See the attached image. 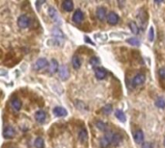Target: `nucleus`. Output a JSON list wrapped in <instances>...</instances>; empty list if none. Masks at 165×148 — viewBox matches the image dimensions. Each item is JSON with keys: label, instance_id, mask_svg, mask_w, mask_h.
I'll return each instance as SVG.
<instances>
[{"label": "nucleus", "instance_id": "f257e3e1", "mask_svg": "<svg viewBox=\"0 0 165 148\" xmlns=\"http://www.w3.org/2000/svg\"><path fill=\"white\" fill-rule=\"evenodd\" d=\"M113 135L114 133L111 131H108L104 134V136L101 137V148H108L112 144V140H113Z\"/></svg>", "mask_w": 165, "mask_h": 148}, {"label": "nucleus", "instance_id": "f03ea898", "mask_svg": "<svg viewBox=\"0 0 165 148\" xmlns=\"http://www.w3.org/2000/svg\"><path fill=\"white\" fill-rule=\"evenodd\" d=\"M30 23H31V19L27 15H21L17 19V25L21 29H25V28L29 27Z\"/></svg>", "mask_w": 165, "mask_h": 148}, {"label": "nucleus", "instance_id": "7ed1b4c3", "mask_svg": "<svg viewBox=\"0 0 165 148\" xmlns=\"http://www.w3.org/2000/svg\"><path fill=\"white\" fill-rule=\"evenodd\" d=\"M50 65V64H48L47 60L45 58H40L38 59V60L35 62L34 64V70H43V68H45L46 66Z\"/></svg>", "mask_w": 165, "mask_h": 148}, {"label": "nucleus", "instance_id": "20e7f679", "mask_svg": "<svg viewBox=\"0 0 165 148\" xmlns=\"http://www.w3.org/2000/svg\"><path fill=\"white\" fill-rule=\"evenodd\" d=\"M58 72H59V76L61 78V80L65 81L67 80L68 78H69L70 76V71H69V68H68L67 65H63L59 67V70H58Z\"/></svg>", "mask_w": 165, "mask_h": 148}, {"label": "nucleus", "instance_id": "39448f33", "mask_svg": "<svg viewBox=\"0 0 165 148\" xmlns=\"http://www.w3.org/2000/svg\"><path fill=\"white\" fill-rule=\"evenodd\" d=\"M96 16L98 17L99 20L103 21L104 19L107 17V12H106V9L104 7H99L96 11Z\"/></svg>", "mask_w": 165, "mask_h": 148}, {"label": "nucleus", "instance_id": "423d86ee", "mask_svg": "<svg viewBox=\"0 0 165 148\" xmlns=\"http://www.w3.org/2000/svg\"><path fill=\"white\" fill-rule=\"evenodd\" d=\"M16 135V131L14 129V127L12 126H6L3 130V137H6V139H12Z\"/></svg>", "mask_w": 165, "mask_h": 148}, {"label": "nucleus", "instance_id": "0eeeda50", "mask_svg": "<svg viewBox=\"0 0 165 148\" xmlns=\"http://www.w3.org/2000/svg\"><path fill=\"white\" fill-rule=\"evenodd\" d=\"M145 80H146V77L143 73H138L134 76L133 80H132V84L134 87H137V86H140L142 84H144Z\"/></svg>", "mask_w": 165, "mask_h": 148}, {"label": "nucleus", "instance_id": "6e6552de", "mask_svg": "<svg viewBox=\"0 0 165 148\" xmlns=\"http://www.w3.org/2000/svg\"><path fill=\"white\" fill-rule=\"evenodd\" d=\"M95 75L99 80H102L107 76V71L103 67H96L95 68Z\"/></svg>", "mask_w": 165, "mask_h": 148}, {"label": "nucleus", "instance_id": "1a4fd4ad", "mask_svg": "<svg viewBox=\"0 0 165 148\" xmlns=\"http://www.w3.org/2000/svg\"><path fill=\"white\" fill-rule=\"evenodd\" d=\"M107 21L110 25H116L119 22V16L115 12H110L108 13L107 16Z\"/></svg>", "mask_w": 165, "mask_h": 148}, {"label": "nucleus", "instance_id": "9d476101", "mask_svg": "<svg viewBox=\"0 0 165 148\" xmlns=\"http://www.w3.org/2000/svg\"><path fill=\"white\" fill-rule=\"evenodd\" d=\"M84 19V14L80 9H77L73 16V20L75 23H80Z\"/></svg>", "mask_w": 165, "mask_h": 148}, {"label": "nucleus", "instance_id": "9b49d317", "mask_svg": "<svg viewBox=\"0 0 165 148\" xmlns=\"http://www.w3.org/2000/svg\"><path fill=\"white\" fill-rule=\"evenodd\" d=\"M58 70H59L58 63H57L56 60L52 59V60L50 61V65H48V72H50V74H54V73H56Z\"/></svg>", "mask_w": 165, "mask_h": 148}, {"label": "nucleus", "instance_id": "f8f14e48", "mask_svg": "<svg viewBox=\"0 0 165 148\" xmlns=\"http://www.w3.org/2000/svg\"><path fill=\"white\" fill-rule=\"evenodd\" d=\"M35 118H36L37 122H39V123L45 122V118H46V114H45V112H44L43 110H39V111L36 112V114H35Z\"/></svg>", "mask_w": 165, "mask_h": 148}, {"label": "nucleus", "instance_id": "ddd939ff", "mask_svg": "<svg viewBox=\"0 0 165 148\" xmlns=\"http://www.w3.org/2000/svg\"><path fill=\"white\" fill-rule=\"evenodd\" d=\"M53 114L56 116L61 117V116H66L68 114V112H67V110L65 109V108L57 106V107H55L54 109H53Z\"/></svg>", "mask_w": 165, "mask_h": 148}, {"label": "nucleus", "instance_id": "4468645a", "mask_svg": "<svg viewBox=\"0 0 165 148\" xmlns=\"http://www.w3.org/2000/svg\"><path fill=\"white\" fill-rule=\"evenodd\" d=\"M133 139L134 141L136 142L137 144H141L144 141V134L141 130H137L133 134Z\"/></svg>", "mask_w": 165, "mask_h": 148}, {"label": "nucleus", "instance_id": "2eb2a0df", "mask_svg": "<svg viewBox=\"0 0 165 148\" xmlns=\"http://www.w3.org/2000/svg\"><path fill=\"white\" fill-rule=\"evenodd\" d=\"M62 7L66 12H71L73 9V2L72 0H65L62 2Z\"/></svg>", "mask_w": 165, "mask_h": 148}, {"label": "nucleus", "instance_id": "dca6fc26", "mask_svg": "<svg viewBox=\"0 0 165 148\" xmlns=\"http://www.w3.org/2000/svg\"><path fill=\"white\" fill-rule=\"evenodd\" d=\"M11 105H12V108L15 110V111H19L21 109V101L18 99V98H14L11 102Z\"/></svg>", "mask_w": 165, "mask_h": 148}, {"label": "nucleus", "instance_id": "f3484780", "mask_svg": "<svg viewBox=\"0 0 165 148\" xmlns=\"http://www.w3.org/2000/svg\"><path fill=\"white\" fill-rule=\"evenodd\" d=\"M72 64H73V66L74 70H78L81 66V60L80 58L77 56V55H74L73 57V60H72Z\"/></svg>", "mask_w": 165, "mask_h": 148}, {"label": "nucleus", "instance_id": "a211bd4d", "mask_svg": "<svg viewBox=\"0 0 165 148\" xmlns=\"http://www.w3.org/2000/svg\"><path fill=\"white\" fill-rule=\"evenodd\" d=\"M78 137H79V141L81 142H86L87 141V140H88V134H87L86 129L82 128V129L79 130V132H78Z\"/></svg>", "mask_w": 165, "mask_h": 148}, {"label": "nucleus", "instance_id": "6ab92c4d", "mask_svg": "<svg viewBox=\"0 0 165 148\" xmlns=\"http://www.w3.org/2000/svg\"><path fill=\"white\" fill-rule=\"evenodd\" d=\"M122 140H123V137L119 133H114L113 140H112V144L115 145V146H117V145L120 144V142L122 141Z\"/></svg>", "mask_w": 165, "mask_h": 148}, {"label": "nucleus", "instance_id": "aec40b11", "mask_svg": "<svg viewBox=\"0 0 165 148\" xmlns=\"http://www.w3.org/2000/svg\"><path fill=\"white\" fill-rule=\"evenodd\" d=\"M48 15H50V16L52 19H54V20H58V19H59L58 13H57V11L53 7H50V9H48Z\"/></svg>", "mask_w": 165, "mask_h": 148}, {"label": "nucleus", "instance_id": "412c9836", "mask_svg": "<svg viewBox=\"0 0 165 148\" xmlns=\"http://www.w3.org/2000/svg\"><path fill=\"white\" fill-rule=\"evenodd\" d=\"M115 116L117 117L118 119H119L120 121H122V122H125V120H127V118H125V115L124 112L121 111V110H116V112H115Z\"/></svg>", "mask_w": 165, "mask_h": 148}, {"label": "nucleus", "instance_id": "4be33fe9", "mask_svg": "<svg viewBox=\"0 0 165 148\" xmlns=\"http://www.w3.org/2000/svg\"><path fill=\"white\" fill-rule=\"evenodd\" d=\"M156 106L158 108H160V109H163V108H165V98L162 97V96L158 97L157 100H156Z\"/></svg>", "mask_w": 165, "mask_h": 148}, {"label": "nucleus", "instance_id": "5701e85b", "mask_svg": "<svg viewBox=\"0 0 165 148\" xmlns=\"http://www.w3.org/2000/svg\"><path fill=\"white\" fill-rule=\"evenodd\" d=\"M127 42H128V43H130V44H131L133 46L140 45V41H139L138 38H130L127 39Z\"/></svg>", "mask_w": 165, "mask_h": 148}, {"label": "nucleus", "instance_id": "b1692460", "mask_svg": "<svg viewBox=\"0 0 165 148\" xmlns=\"http://www.w3.org/2000/svg\"><path fill=\"white\" fill-rule=\"evenodd\" d=\"M129 26H130V29L133 34H138L139 33V28L135 22H130Z\"/></svg>", "mask_w": 165, "mask_h": 148}, {"label": "nucleus", "instance_id": "393cba45", "mask_svg": "<svg viewBox=\"0 0 165 148\" xmlns=\"http://www.w3.org/2000/svg\"><path fill=\"white\" fill-rule=\"evenodd\" d=\"M34 145L36 146V148H44V146H45L44 140L42 139V137H37L35 142H34Z\"/></svg>", "mask_w": 165, "mask_h": 148}, {"label": "nucleus", "instance_id": "a878e982", "mask_svg": "<svg viewBox=\"0 0 165 148\" xmlns=\"http://www.w3.org/2000/svg\"><path fill=\"white\" fill-rule=\"evenodd\" d=\"M96 126L98 127L101 131H106V124L103 121H101V120H97Z\"/></svg>", "mask_w": 165, "mask_h": 148}, {"label": "nucleus", "instance_id": "bb28decb", "mask_svg": "<svg viewBox=\"0 0 165 148\" xmlns=\"http://www.w3.org/2000/svg\"><path fill=\"white\" fill-rule=\"evenodd\" d=\"M101 112H102L104 114H109L112 112V106H111L110 104H109V105H106V106H104V107L102 108Z\"/></svg>", "mask_w": 165, "mask_h": 148}, {"label": "nucleus", "instance_id": "cd10ccee", "mask_svg": "<svg viewBox=\"0 0 165 148\" xmlns=\"http://www.w3.org/2000/svg\"><path fill=\"white\" fill-rule=\"evenodd\" d=\"M90 64L93 65V66H96V65H98L100 64V59L99 58H97V57H93L91 60H90Z\"/></svg>", "mask_w": 165, "mask_h": 148}, {"label": "nucleus", "instance_id": "c85d7f7f", "mask_svg": "<svg viewBox=\"0 0 165 148\" xmlns=\"http://www.w3.org/2000/svg\"><path fill=\"white\" fill-rule=\"evenodd\" d=\"M158 75L161 79L165 80V67H161L160 70H158Z\"/></svg>", "mask_w": 165, "mask_h": 148}, {"label": "nucleus", "instance_id": "c756f323", "mask_svg": "<svg viewBox=\"0 0 165 148\" xmlns=\"http://www.w3.org/2000/svg\"><path fill=\"white\" fill-rule=\"evenodd\" d=\"M153 38H154V37H153V28L151 27L150 28V31H149V39H150L151 42H153Z\"/></svg>", "mask_w": 165, "mask_h": 148}, {"label": "nucleus", "instance_id": "7c9ffc66", "mask_svg": "<svg viewBox=\"0 0 165 148\" xmlns=\"http://www.w3.org/2000/svg\"><path fill=\"white\" fill-rule=\"evenodd\" d=\"M142 148H153V145L150 142H145L142 144Z\"/></svg>", "mask_w": 165, "mask_h": 148}, {"label": "nucleus", "instance_id": "2f4dec72", "mask_svg": "<svg viewBox=\"0 0 165 148\" xmlns=\"http://www.w3.org/2000/svg\"><path fill=\"white\" fill-rule=\"evenodd\" d=\"M164 146H165V139H164Z\"/></svg>", "mask_w": 165, "mask_h": 148}]
</instances>
